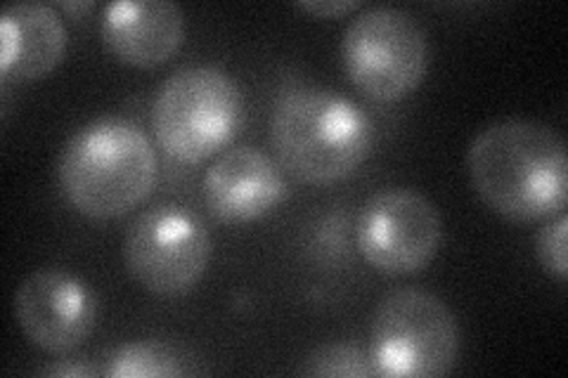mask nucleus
<instances>
[{"label": "nucleus", "instance_id": "3", "mask_svg": "<svg viewBox=\"0 0 568 378\" xmlns=\"http://www.w3.org/2000/svg\"><path fill=\"white\" fill-rule=\"evenodd\" d=\"M159 161L150 137L123 116H100L64 142L58 180L67 202L95 221H110L145 202Z\"/></svg>", "mask_w": 568, "mask_h": 378}, {"label": "nucleus", "instance_id": "18", "mask_svg": "<svg viewBox=\"0 0 568 378\" xmlns=\"http://www.w3.org/2000/svg\"><path fill=\"white\" fill-rule=\"evenodd\" d=\"M62 8L71 10V12H83V10H91L93 6L91 3H77V6L74 3H62Z\"/></svg>", "mask_w": 568, "mask_h": 378}, {"label": "nucleus", "instance_id": "2", "mask_svg": "<svg viewBox=\"0 0 568 378\" xmlns=\"http://www.w3.org/2000/svg\"><path fill=\"white\" fill-rule=\"evenodd\" d=\"M271 142L282 171L298 183L332 185L363 166L375 125L358 104L332 88L294 85L275 100Z\"/></svg>", "mask_w": 568, "mask_h": 378}, {"label": "nucleus", "instance_id": "5", "mask_svg": "<svg viewBox=\"0 0 568 378\" xmlns=\"http://www.w3.org/2000/svg\"><path fill=\"white\" fill-rule=\"evenodd\" d=\"M459 348L455 313L429 292H390L372 317L367 353L377 376H446L457 365Z\"/></svg>", "mask_w": 568, "mask_h": 378}, {"label": "nucleus", "instance_id": "1", "mask_svg": "<svg viewBox=\"0 0 568 378\" xmlns=\"http://www.w3.org/2000/svg\"><path fill=\"white\" fill-rule=\"evenodd\" d=\"M476 194L511 223L547 221L566 208L568 161L564 137L538 121H497L467 152Z\"/></svg>", "mask_w": 568, "mask_h": 378}, {"label": "nucleus", "instance_id": "11", "mask_svg": "<svg viewBox=\"0 0 568 378\" xmlns=\"http://www.w3.org/2000/svg\"><path fill=\"white\" fill-rule=\"evenodd\" d=\"M102 43L121 62L150 69L169 62L185 39V14L171 0H119L102 14Z\"/></svg>", "mask_w": 568, "mask_h": 378}, {"label": "nucleus", "instance_id": "4", "mask_svg": "<svg viewBox=\"0 0 568 378\" xmlns=\"http://www.w3.org/2000/svg\"><path fill=\"white\" fill-rule=\"evenodd\" d=\"M242 123V93L219 67L194 64L173 71L152 104L154 137L171 159L200 164L219 154Z\"/></svg>", "mask_w": 568, "mask_h": 378}, {"label": "nucleus", "instance_id": "17", "mask_svg": "<svg viewBox=\"0 0 568 378\" xmlns=\"http://www.w3.org/2000/svg\"><path fill=\"white\" fill-rule=\"evenodd\" d=\"M39 374L43 376H69V378H77V376H93L100 374L95 367H88V365H77V362H60V365H48L43 369H39Z\"/></svg>", "mask_w": 568, "mask_h": 378}, {"label": "nucleus", "instance_id": "14", "mask_svg": "<svg viewBox=\"0 0 568 378\" xmlns=\"http://www.w3.org/2000/svg\"><path fill=\"white\" fill-rule=\"evenodd\" d=\"M306 376H348V378H369L377 376L375 367H372L369 353L351 346V344H329L320 346L313 350L306 359V365L301 367Z\"/></svg>", "mask_w": 568, "mask_h": 378}, {"label": "nucleus", "instance_id": "10", "mask_svg": "<svg viewBox=\"0 0 568 378\" xmlns=\"http://www.w3.org/2000/svg\"><path fill=\"white\" fill-rule=\"evenodd\" d=\"M284 196L282 166L258 147L223 152L204 173V202L213 218L246 225L271 215Z\"/></svg>", "mask_w": 568, "mask_h": 378}, {"label": "nucleus", "instance_id": "9", "mask_svg": "<svg viewBox=\"0 0 568 378\" xmlns=\"http://www.w3.org/2000/svg\"><path fill=\"white\" fill-rule=\"evenodd\" d=\"M98 317L93 286L60 267L36 269L14 292V319L22 334L50 355L81 348L95 331Z\"/></svg>", "mask_w": 568, "mask_h": 378}, {"label": "nucleus", "instance_id": "6", "mask_svg": "<svg viewBox=\"0 0 568 378\" xmlns=\"http://www.w3.org/2000/svg\"><path fill=\"white\" fill-rule=\"evenodd\" d=\"M342 60L351 83L363 95L396 102L424 81L429 41L410 12L379 6L351 20L342 41Z\"/></svg>", "mask_w": 568, "mask_h": 378}, {"label": "nucleus", "instance_id": "12", "mask_svg": "<svg viewBox=\"0 0 568 378\" xmlns=\"http://www.w3.org/2000/svg\"><path fill=\"white\" fill-rule=\"evenodd\" d=\"M67 50L62 17L45 3H14L0 14V71L36 81L55 69Z\"/></svg>", "mask_w": 568, "mask_h": 378}, {"label": "nucleus", "instance_id": "7", "mask_svg": "<svg viewBox=\"0 0 568 378\" xmlns=\"http://www.w3.org/2000/svg\"><path fill=\"white\" fill-rule=\"evenodd\" d=\"M211 232L181 204L142 211L123 237L129 275L154 296H183L197 286L211 260Z\"/></svg>", "mask_w": 568, "mask_h": 378}, {"label": "nucleus", "instance_id": "15", "mask_svg": "<svg viewBox=\"0 0 568 378\" xmlns=\"http://www.w3.org/2000/svg\"><path fill=\"white\" fill-rule=\"evenodd\" d=\"M566 237H568V215H566V211H561V213L552 215V218H547V225L540 229L538 244H536L540 265L547 269L549 275H555L561 282L568 275Z\"/></svg>", "mask_w": 568, "mask_h": 378}, {"label": "nucleus", "instance_id": "16", "mask_svg": "<svg viewBox=\"0 0 568 378\" xmlns=\"http://www.w3.org/2000/svg\"><path fill=\"white\" fill-rule=\"evenodd\" d=\"M296 8L311 12L315 17H339V14L358 10L361 3L358 0H301V3H296Z\"/></svg>", "mask_w": 568, "mask_h": 378}, {"label": "nucleus", "instance_id": "8", "mask_svg": "<svg viewBox=\"0 0 568 378\" xmlns=\"http://www.w3.org/2000/svg\"><path fill=\"white\" fill-rule=\"evenodd\" d=\"M443 242V221L432 200L410 187L372 194L355 218L363 258L386 275H413L429 265Z\"/></svg>", "mask_w": 568, "mask_h": 378}, {"label": "nucleus", "instance_id": "13", "mask_svg": "<svg viewBox=\"0 0 568 378\" xmlns=\"http://www.w3.org/2000/svg\"><path fill=\"white\" fill-rule=\"evenodd\" d=\"M190 371L185 357L159 340H135L121 346L106 357L104 369H100L102 376L110 378H171L187 376Z\"/></svg>", "mask_w": 568, "mask_h": 378}]
</instances>
